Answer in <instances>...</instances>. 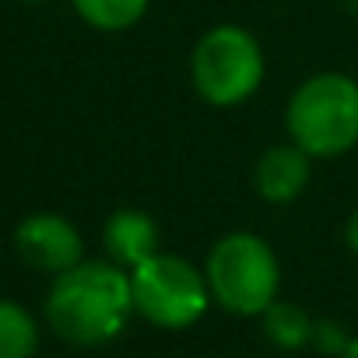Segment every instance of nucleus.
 <instances>
[{"label": "nucleus", "mask_w": 358, "mask_h": 358, "mask_svg": "<svg viewBox=\"0 0 358 358\" xmlns=\"http://www.w3.org/2000/svg\"><path fill=\"white\" fill-rule=\"evenodd\" d=\"M36 351H39L36 316L11 299H0V358H36Z\"/></svg>", "instance_id": "obj_10"}, {"label": "nucleus", "mask_w": 358, "mask_h": 358, "mask_svg": "<svg viewBox=\"0 0 358 358\" xmlns=\"http://www.w3.org/2000/svg\"><path fill=\"white\" fill-rule=\"evenodd\" d=\"M313 172V158L299 148V144H271L253 169V187L260 194V201L267 204H292L302 197L306 183Z\"/></svg>", "instance_id": "obj_7"}, {"label": "nucleus", "mask_w": 358, "mask_h": 358, "mask_svg": "<svg viewBox=\"0 0 358 358\" xmlns=\"http://www.w3.org/2000/svg\"><path fill=\"white\" fill-rule=\"evenodd\" d=\"M313 327H316V320L295 302L278 299L260 313V330H264L267 344H274L281 351H302L306 344H313Z\"/></svg>", "instance_id": "obj_9"}, {"label": "nucleus", "mask_w": 358, "mask_h": 358, "mask_svg": "<svg viewBox=\"0 0 358 358\" xmlns=\"http://www.w3.org/2000/svg\"><path fill=\"white\" fill-rule=\"evenodd\" d=\"M46 323L74 348H102L123 334L134 316L130 271L106 260H81L57 274L46 292Z\"/></svg>", "instance_id": "obj_1"}, {"label": "nucleus", "mask_w": 358, "mask_h": 358, "mask_svg": "<svg viewBox=\"0 0 358 358\" xmlns=\"http://www.w3.org/2000/svg\"><path fill=\"white\" fill-rule=\"evenodd\" d=\"M348 344H351V334H348L341 323H334V320H316V327H313V344H309V348H316V351L327 355V358H341Z\"/></svg>", "instance_id": "obj_12"}, {"label": "nucleus", "mask_w": 358, "mask_h": 358, "mask_svg": "<svg viewBox=\"0 0 358 358\" xmlns=\"http://www.w3.org/2000/svg\"><path fill=\"white\" fill-rule=\"evenodd\" d=\"M22 4H46V0H22Z\"/></svg>", "instance_id": "obj_16"}, {"label": "nucleus", "mask_w": 358, "mask_h": 358, "mask_svg": "<svg viewBox=\"0 0 358 358\" xmlns=\"http://www.w3.org/2000/svg\"><path fill=\"white\" fill-rule=\"evenodd\" d=\"M134 313L158 330H187L211 309L208 274L179 253L158 250L130 271Z\"/></svg>", "instance_id": "obj_5"}, {"label": "nucleus", "mask_w": 358, "mask_h": 358, "mask_svg": "<svg viewBox=\"0 0 358 358\" xmlns=\"http://www.w3.org/2000/svg\"><path fill=\"white\" fill-rule=\"evenodd\" d=\"M15 250L32 271H43L53 278L85 260L81 232L74 229L71 218L53 215V211H36L22 218L15 229Z\"/></svg>", "instance_id": "obj_6"}, {"label": "nucleus", "mask_w": 358, "mask_h": 358, "mask_svg": "<svg viewBox=\"0 0 358 358\" xmlns=\"http://www.w3.org/2000/svg\"><path fill=\"white\" fill-rule=\"evenodd\" d=\"M344 243H348V250L358 257V208L348 215V225H344Z\"/></svg>", "instance_id": "obj_13"}, {"label": "nucleus", "mask_w": 358, "mask_h": 358, "mask_svg": "<svg viewBox=\"0 0 358 358\" xmlns=\"http://www.w3.org/2000/svg\"><path fill=\"white\" fill-rule=\"evenodd\" d=\"M208 288L215 306H222L232 316H257L278 302L281 292V264L274 246L257 232H229L222 236L208 260H204Z\"/></svg>", "instance_id": "obj_3"}, {"label": "nucleus", "mask_w": 358, "mask_h": 358, "mask_svg": "<svg viewBox=\"0 0 358 358\" xmlns=\"http://www.w3.org/2000/svg\"><path fill=\"white\" fill-rule=\"evenodd\" d=\"M337 4H341V8H348V11H355V15H358V0H337Z\"/></svg>", "instance_id": "obj_15"}, {"label": "nucleus", "mask_w": 358, "mask_h": 358, "mask_svg": "<svg viewBox=\"0 0 358 358\" xmlns=\"http://www.w3.org/2000/svg\"><path fill=\"white\" fill-rule=\"evenodd\" d=\"M288 141L309 158H337L358 144V81L341 71L306 78L285 106Z\"/></svg>", "instance_id": "obj_2"}, {"label": "nucleus", "mask_w": 358, "mask_h": 358, "mask_svg": "<svg viewBox=\"0 0 358 358\" xmlns=\"http://www.w3.org/2000/svg\"><path fill=\"white\" fill-rule=\"evenodd\" d=\"M158 222L148 215V211H137V208H120L106 218L102 225V246H106V257L127 271H134L137 264H144L148 257H155L162 246H158Z\"/></svg>", "instance_id": "obj_8"}, {"label": "nucleus", "mask_w": 358, "mask_h": 358, "mask_svg": "<svg viewBox=\"0 0 358 358\" xmlns=\"http://www.w3.org/2000/svg\"><path fill=\"white\" fill-rule=\"evenodd\" d=\"M267 74L264 50L257 36L243 25L208 29L190 53L194 92L215 109H236L250 102Z\"/></svg>", "instance_id": "obj_4"}, {"label": "nucleus", "mask_w": 358, "mask_h": 358, "mask_svg": "<svg viewBox=\"0 0 358 358\" xmlns=\"http://www.w3.org/2000/svg\"><path fill=\"white\" fill-rule=\"evenodd\" d=\"M78 18L95 29V32H127L134 29L144 15L151 0H71Z\"/></svg>", "instance_id": "obj_11"}, {"label": "nucleus", "mask_w": 358, "mask_h": 358, "mask_svg": "<svg viewBox=\"0 0 358 358\" xmlns=\"http://www.w3.org/2000/svg\"><path fill=\"white\" fill-rule=\"evenodd\" d=\"M341 358H358V334L351 337V344L344 348V355H341Z\"/></svg>", "instance_id": "obj_14"}]
</instances>
